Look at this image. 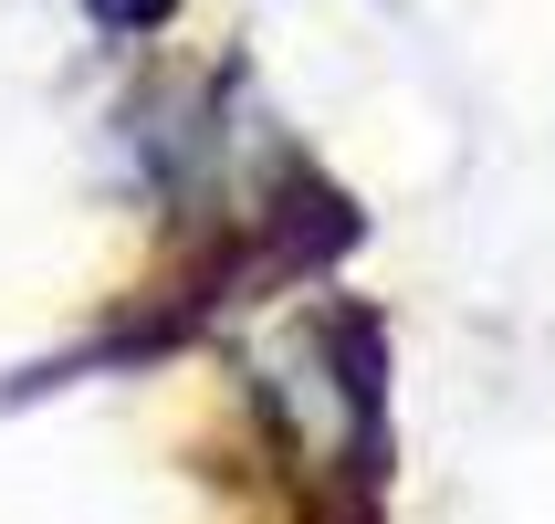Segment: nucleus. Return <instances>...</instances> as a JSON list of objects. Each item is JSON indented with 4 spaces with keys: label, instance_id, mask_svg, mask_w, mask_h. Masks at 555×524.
<instances>
[{
    "label": "nucleus",
    "instance_id": "obj_1",
    "mask_svg": "<svg viewBox=\"0 0 555 524\" xmlns=\"http://www.w3.org/2000/svg\"><path fill=\"white\" fill-rule=\"evenodd\" d=\"M85 11H94V31H105V42H147L179 0H85Z\"/></svg>",
    "mask_w": 555,
    "mask_h": 524
}]
</instances>
